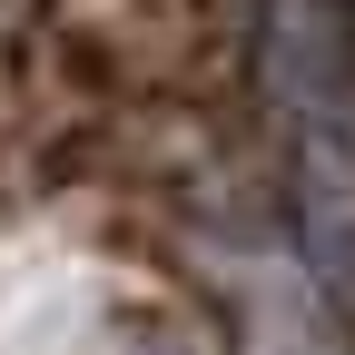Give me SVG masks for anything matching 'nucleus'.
<instances>
[{
  "instance_id": "obj_1",
  "label": "nucleus",
  "mask_w": 355,
  "mask_h": 355,
  "mask_svg": "<svg viewBox=\"0 0 355 355\" xmlns=\"http://www.w3.org/2000/svg\"><path fill=\"white\" fill-rule=\"evenodd\" d=\"M257 79H266V119H277L306 277L355 326V0H266Z\"/></svg>"
}]
</instances>
